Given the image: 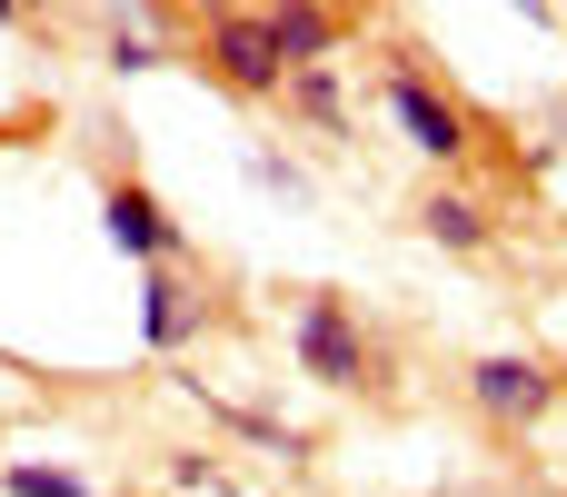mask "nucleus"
I'll return each instance as SVG.
<instances>
[{"instance_id": "f257e3e1", "label": "nucleus", "mask_w": 567, "mask_h": 497, "mask_svg": "<svg viewBox=\"0 0 567 497\" xmlns=\"http://www.w3.org/2000/svg\"><path fill=\"white\" fill-rule=\"evenodd\" d=\"M289 349H299V379H319V389H359V379H369V329H359V309H349L339 289L299 299Z\"/></svg>"}, {"instance_id": "f03ea898", "label": "nucleus", "mask_w": 567, "mask_h": 497, "mask_svg": "<svg viewBox=\"0 0 567 497\" xmlns=\"http://www.w3.org/2000/svg\"><path fill=\"white\" fill-rule=\"evenodd\" d=\"M468 408H478L488 428H538V418L558 408V379H548V359H528V349H488V359H468Z\"/></svg>"}, {"instance_id": "7ed1b4c3", "label": "nucleus", "mask_w": 567, "mask_h": 497, "mask_svg": "<svg viewBox=\"0 0 567 497\" xmlns=\"http://www.w3.org/2000/svg\"><path fill=\"white\" fill-rule=\"evenodd\" d=\"M199 60H209L239 100H279V80H289V60H279V40H269V20H259V10H209Z\"/></svg>"}, {"instance_id": "20e7f679", "label": "nucleus", "mask_w": 567, "mask_h": 497, "mask_svg": "<svg viewBox=\"0 0 567 497\" xmlns=\"http://www.w3.org/2000/svg\"><path fill=\"white\" fill-rule=\"evenodd\" d=\"M389 120H399V139L429 159V169H449V159H468V110L429 80V70H389Z\"/></svg>"}, {"instance_id": "39448f33", "label": "nucleus", "mask_w": 567, "mask_h": 497, "mask_svg": "<svg viewBox=\"0 0 567 497\" xmlns=\"http://www.w3.org/2000/svg\"><path fill=\"white\" fill-rule=\"evenodd\" d=\"M100 229H110V249L140 259V269L189 249V229H179V219L159 209V189H140V179H110V189H100Z\"/></svg>"}, {"instance_id": "423d86ee", "label": "nucleus", "mask_w": 567, "mask_h": 497, "mask_svg": "<svg viewBox=\"0 0 567 497\" xmlns=\"http://www.w3.org/2000/svg\"><path fill=\"white\" fill-rule=\"evenodd\" d=\"M199 319H209V299L179 279V259H150V269H140V349L169 359V349L199 339Z\"/></svg>"}, {"instance_id": "0eeeda50", "label": "nucleus", "mask_w": 567, "mask_h": 497, "mask_svg": "<svg viewBox=\"0 0 567 497\" xmlns=\"http://www.w3.org/2000/svg\"><path fill=\"white\" fill-rule=\"evenodd\" d=\"M259 20H269V40H279L289 70H299V60H329V50L349 40V10H339V0H269Z\"/></svg>"}, {"instance_id": "6e6552de", "label": "nucleus", "mask_w": 567, "mask_h": 497, "mask_svg": "<svg viewBox=\"0 0 567 497\" xmlns=\"http://www.w3.org/2000/svg\"><path fill=\"white\" fill-rule=\"evenodd\" d=\"M419 229H429L449 259H478V249H488V209L458 199V189H429V199H419Z\"/></svg>"}, {"instance_id": "1a4fd4ad", "label": "nucleus", "mask_w": 567, "mask_h": 497, "mask_svg": "<svg viewBox=\"0 0 567 497\" xmlns=\"http://www.w3.org/2000/svg\"><path fill=\"white\" fill-rule=\"evenodd\" d=\"M279 100H289L299 120H319V130H339V120H349V90H339V60H299V70L279 80Z\"/></svg>"}, {"instance_id": "9d476101", "label": "nucleus", "mask_w": 567, "mask_h": 497, "mask_svg": "<svg viewBox=\"0 0 567 497\" xmlns=\"http://www.w3.org/2000/svg\"><path fill=\"white\" fill-rule=\"evenodd\" d=\"M0 488H10V497H100L80 468H40V458H10V468H0Z\"/></svg>"}, {"instance_id": "9b49d317", "label": "nucleus", "mask_w": 567, "mask_h": 497, "mask_svg": "<svg viewBox=\"0 0 567 497\" xmlns=\"http://www.w3.org/2000/svg\"><path fill=\"white\" fill-rule=\"evenodd\" d=\"M110 70H159V40H140V30L110 20Z\"/></svg>"}, {"instance_id": "f8f14e48", "label": "nucleus", "mask_w": 567, "mask_h": 497, "mask_svg": "<svg viewBox=\"0 0 567 497\" xmlns=\"http://www.w3.org/2000/svg\"><path fill=\"white\" fill-rule=\"evenodd\" d=\"M249 179H259V189H279V199H299V169H289V159H269V149L249 159Z\"/></svg>"}, {"instance_id": "ddd939ff", "label": "nucleus", "mask_w": 567, "mask_h": 497, "mask_svg": "<svg viewBox=\"0 0 567 497\" xmlns=\"http://www.w3.org/2000/svg\"><path fill=\"white\" fill-rule=\"evenodd\" d=\"M0 20H20V0H0Z\"/></svg>"}]
</instances>
